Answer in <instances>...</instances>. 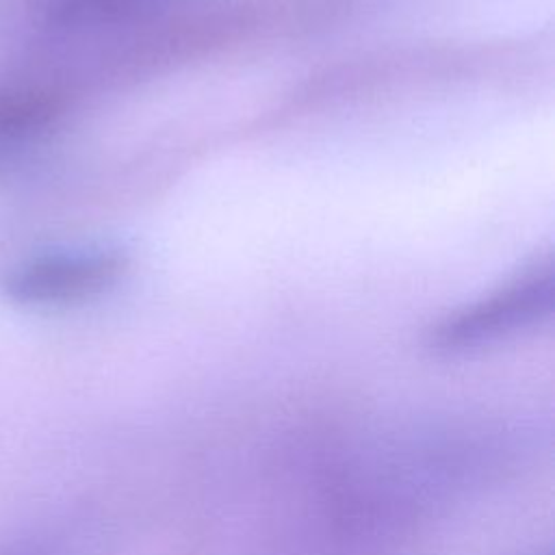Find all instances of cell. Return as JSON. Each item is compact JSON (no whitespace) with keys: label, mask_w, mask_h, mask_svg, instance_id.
Here are the masks:
<instances>
[{"label":"cell","mask_w":555,"mask_h":555,"mask_svg":"<svg viewBox=\"0 0 555 555\" xmlns=\"http://www.w3.org/2000/svg\"><path fill=\"white\" fill-rule=\"evenodd\" d=\"M121 271L124 258L113 249L43 251L7 267L0 295L11 306L28 310L63 308L100 295Z\"/></svg>","instance_id":"1"},{"label":"cell","mask_w":555,"mask_h":555,"mask_svg":"<svg viewBox=\"0 0 555 555\" xmlns=\"http://www.w3.org/2000/svg\"><path fill=\"white\" fill-rule=\"evenodd\" d=\"M551 301V271H533L488 299L444 319L429 334V345L436 351H464L483 345L540 319L548 312Z\"/></svg>","instance_id":"2"},{"label":"cell","mask_w":555,"mask_h":555,"mask_svg":"<svg viewBox=\"0 0 555 555\" xmlns=\"http://www.w3.org/2000/svg\"><path fill=\"white\" fill-rule=\"evenodd\" d=\"M4 555H22V553H4Z\"/></svg>","instance_id":"3"}]
</instances>
